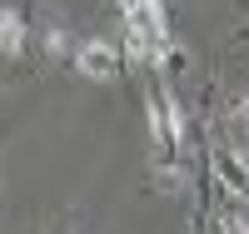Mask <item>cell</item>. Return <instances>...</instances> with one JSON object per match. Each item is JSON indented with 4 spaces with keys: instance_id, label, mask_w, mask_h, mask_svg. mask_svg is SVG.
Here are the masks:
<instances>
[{
    "instance_id": "obj_2",
    "label": "cell",
    "mask_w": 249,
    "mask_h": 234,
    "mask_svg": "<svg viewBox=\"0 0 249 234\" xmlns=\"http://www.w3.org/2000/svg\"><path fill=\"white\" fill-rule=\"evenodd\" d=\"M20 45H25V25H20V15L0 10V50H5V55H15Z\"/></svg>"
},
{
    "instance_id": "obj_1",
    "label": "cell",
    "mask_w": 249,
    "mask_h": 234,
    "mask_svg": "<svg viewBox=\"0 0 249 234\" xmlns=\"http://www.w3.org/2000/svg\"><path fill=\"white\" fill-rule=\"evenodd\" d=\"M75 65H80V75H90V80H115L120 55H115V45H105V40H85V45L75 50Z\"/></svg>"
}]
</instances>
